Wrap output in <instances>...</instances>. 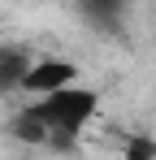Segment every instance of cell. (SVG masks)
Returning a JSON list of instances; mask_svg holds the SVG:
<instances>
[{"mask_svg":"<svg viewBox=\"0 0 156 160\" xmlns=\"http://www.w3.org/2000/svg\"><path fill=\"white\" fill-rule=\"evenodd\" d=\"M78 4H82V13H87L91 22H104V26L117 22L122 9H126V0H78Z\"/></svg>","mask_w":156,"mask_h":160,"instance_id":"277c9868","label":"cell"},{"mask_svg":"<svg viewBox=\"0 0 156 160\" xmlns=\"http://www.w3.org/2000/svg\"><path fill=\"white\" fill-rule=\"evenodd\" d=\"M78 78H82L78 65L65 61V56H30L18 95H26V100H30V95H48V91H61V87H70V82H78Z\"/></svg>","mask_w":156,"mask_h":160,"instance_id":"7a4b0ae2","label":"cell"},{"mask_svg":"<svg viewBox=\"0 0 156 160\" xmlns=\"http://www.w3.org/2000/svg\"><path fill=\"white\" fill-rule=\"evenodd\" d=\"M100 117V91L78 78L61 91L48 95H30L26 108L13 117V134L30 147H48V152H70L82 134L91 130V121Z\"/></svg>","mask_w":156,"mask_h":160,"instance_id":"6da1fadb","label":"cell"},{"mask_svg":"<svg viewBox=\"0 0 156 160\" xmlns=\"http://www.w3.org/2000/svg\"><path fill=\"white\" fill-rule=\"evenodd\" d=\"M30 65V52L18 43H0V95H13L22 91V74Z\"/></svg>","mask_w":156,"mask_h":160,"instance_id":"3957f363","label":"cell"}]
</instances>
